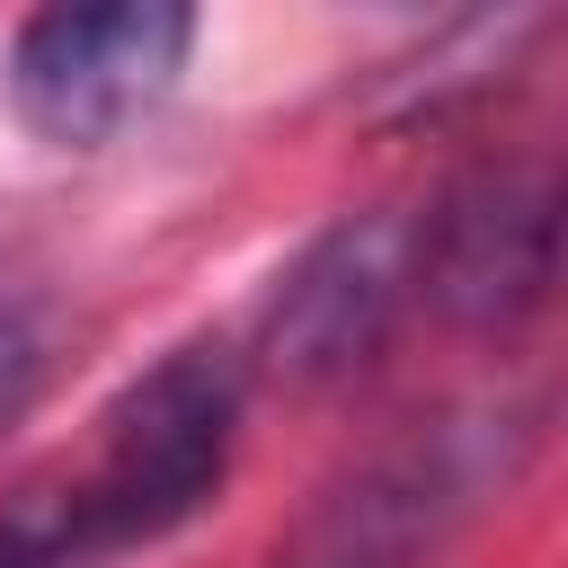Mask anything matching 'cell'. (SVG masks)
<instances>
[{
  "instance_id": "2",
  "label": "cell",
  "mask_w": 568,
  "mask_h": 568,
  "mask_svg": "<svg viewBox=\"0 0 568 568\" xmlns=\"http://www.w3.org/2000/svg\"><path fill=\"white\" fill-rule=\"evenodd\" d=\"M532 444H541V399H479L417 417L399 444H382L355 479H337L302 515L284 568H408L470 506H488Z\"/></svg>"
},
{
  "instance_id": "1",
  "label": "cell",
  "mask_w": 568,
  "mask_h": 568,
  "mask_svg": "<svg viewBox=\"0 0 568 568\" xmlns=\"http://www.w3.org/2000/svg\"><path fill=\"white\" fill-rule=\"evenodd\" d=\"M240 408H248V355H231V346H178L151 373H133L98 408L89 453L44 470L80 568L178 532L222 488L231 444H240Z\"/></svg>"
},
{
  "instance_id": "6",
  "label": "cell",
  "mask_w": 568,
  "mask_h": 568,
  "mask_svg": "<svg viewBox=\"0 0 568 568\" xmlns=\"http://www.w3.org/2000/svg\"><path fill=\"white\" fill-rule=\"evenodd\" d=\"M44 373H53V337H44V320H27V311L0 302V435L36 408Z\"/></svg>"
},
{
  "instance_id": "5",
  "label": "cell",
  "mask_w": 568,
  "mask_h": 568,
  "mask_svg": "<svg viewBox=\"0 0 568 568\" xmlns=\"http://www.w3.org/2000/svg\"><path fill=\"white\" fill-rule=\"evenodd\" d=\"M417 302V213H337L266 293L257 311V364L293 390L346 382L382 355L399 311Z\"/></svg>"
},
{
  "instance_id": "3",
  "label": "cell",
  "mask_w": 568,
  "mask_h": 568,
  "mask_svg": "<svg viewBox=\"0 0 568 568\" xmlns=\"http://www.w3.org/2000/svg\"><path fill=\"white\" fill-rule=\"evenodd\" d=\"M568 293V160L506 151L417 213V302L453 328H515Z\"/></svg>"
},
{
  "instance_id": "4",
  "label": "cell",
  "mask_w": 568,
  "mask_h": 568,
  "mask_svg": "<svg viewBox=\"0 0 568 568\" xmlns=\"http://www.w3.org/2000/svg\"><path fill=\"white\" fill-rule=\"evenodd\" d=\"M195 44V9L178 0H98V9H36L9 44V106L53 151H98L142 106L169 98Z\"/></svg>"
}]
</instances>
